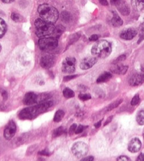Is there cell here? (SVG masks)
<instances>
[{"label":"cell","instance_id":"6da1fadb","mask_svg":"<svg viewBox=\"0 0 144 161\" xmlns=\"http://www.w3.org/2000/svg\"><path fill=\"white\" fill-rule=\"evenodd\" d=\"M38 12L41 19L53 24L57 22L59 16L58 10L47 3L40 5L38 7Z\"/></svg>","mask_w":144,"mask_h":161},{"label":"cell","instance_id":"7a4b0ae2","mask_svg":"<svg viewBox=\"0 0 144 161\" xmlns=\"http://www.w3.org/2000/svg\"><path fill=\"white\" fill-rule=\"evenodd\" d=\"M53 104L51 101H46L40 103L36 106L26 108L19 114V117L22 119H31L35 115H37L48 109Z\"/></svg>","mask_w":144,"mask_h":161},{"label":"cell","instance_id":"3957f363","mask_svg":"<svg viewBox=\"0 0 144 161\" xmlns=\"http://www.w3.org/2000/svg\"><path fill=\"white\" fill-rule=\"evenodd\" d=\"M112 52L111 43L107 40H100L95 43L91 49V53L99 58L104 59L110 56Z\"/></svg>","mask_w":144,"mask_h":161},{"label":"cell","instance_id":"277c9868","mask_svg":"<svg viewBox=\"0 0 144 161\" xmlns=\"http://www.w3.org/2000/svg\"><path fill=\"white\" fill-rule=\"evenodd\" d=\"M35 33L39 37H46L53 34L55 26L53 24L38 18L35 21Z\"/></svg>","mask_w":144,"mask_h":161},{"label":"cell","instance_id":"5b68a950","mask_svg":"<svg viewBox=\"0 0 144 161\" xmlns=\"http://www.w3.org/2000/svg\"><path fill=\"white\" fill-rule=\"evenodd\" d=\"M39 47L42 51H51L55 49L58 44V40L53 37L40 39L38 41Z\"/></svg>","mask_w":144,"mask_h":161},{"label":"cell","instance_id":"8992f818","mask_svg":"<svg viewBox=\"0 0 144 161\" xmlns=\"http://www.w3.org/2000/svg\"><path fill=\"white\" fill-rule=\"evenodd\" d=\"M72 152L77 158H80L87 154L88 152V147L84 142H77L73 145Z\"/></svg>","mask_w":144,"mask_h":161},{"label":"cell","instance_id":"52a82bcc","mask_svg":"<svg viewBox=\"0 0 144 161\" xmlns=\"http://www.w3.org/2000/svg\"><path fill=\"white\" fill-rule=\"evenodd\" d=\"M76 59L74 57H66L62 64V71L66 74H73L76 70Z\"/></svg>","mask_w":144,"mask_h":161},{"label":"cell","instance_id":"ba28073f","mask_svg":"<svg viewBox=\"0 0 144 161\" xmlns=\"http://www.w3.org/2000/svg\"><path fill=\"white\" fill-rule=\"evenodd\" d=\"M16 132V123L13 120H10L5 127L3 137L7 140H10L15 135Z\"/></svg>","mask_w":144,"mask_h":161},{"label":"cell","instance_id":"9c48e42d","mask_svg":"<svg viewBox=\"0 0 144 161\" xmlns=\"http://www.w3.org/2000/svg\"><path fill=\"white\" fill-rule=\"evenodd\" d=\"M55 63V58L53 56L47 55L42 56L40 59V64L42 67L45 69L50 68Z\"/></svg>","mask_w":144,"mask_h":161},{"label":"cell","instance_id":"30bf717a","mask_svg":"<svg viewBox=\"0 0 144 161\" xmlns=\"http://www.w3.org/2000/svg\"><path fill=\"white\" fill-rule=\"evenodd\" d=\"M118 9V11L124 16H127L130 14V9L128 3L124 0H118L114 5Z\"/></svg>","mask_w":144,"mask_h":161},{"label":"cell","instance_id":"8fae6325","mask_svg":"<svg viewBox=\"0 0 144 161\" xmlns=\"http://www.w3.org/2000/svg\"><path fill=\"white\" fill-rule=\"evenodd\" d=\"M98 62V59L93 57L84 58L80 64V67L83 70H87L92 68Z\"/></svg>","mask_w":144,"mask_h":161},{"label":"cell","instance_id":"7c38bea8","mask_svg":"<svg viewBox=\"0 0 144 161\" xmlns=\"http://www.w3.org/2000/svg\"><path fill=\"white\" fill-rule=\"evenodd\" d=\"M142 146V143L140 139L134 138L129 142L128 145V150L130 152L135 153L140 151Z\"/></svg>","mask_w":144,"mask_h":161},{"label":"cell","instance_id":"4fadbf2b","mask_svg":"<svg viewBox=\"0 0 144 161\" xmlns=\"http://www.w3.org/2000/svg\"><path fill=\"white\" fill-rule=\"evenodd\" d=\"M137 30L132 28L124 30L120 34V37L125 40H130L134 38L137 35Z\"/></svg>","mask_w":144,"mask_h":161},{"label":"cell","instance_id":"5bb4252c","mask_svg":"<svg viewBox=\"0 0 144 161\" xmlns=\"http://www.w3.org/2000/svg\"><path fill=\"white\" fill-rule=\"evenodd\" d=\"M144 83V74H135L129 80V83L132 86H139Z\"/></svg>","mask_w":144,"mask_h":161},{"label":"cell","instance_id":"9a60e30c","mask_svg":"<svg viewBox=\"0 0 144 161\" xmlns=\"http://www.w3.org/2000/svg\"><path fill=\"white\" fill-rule=\"evenodd\" d=\"M128 70V66L121 64L119 63L114 64V66L111 68V71L115 74L118 75H124Z\"/></svg>","mask_w":144,"mask_h":161},{"label":"cell","instance_id":"2e32d148","mask_svg":"<svg viewBox=\"0 0 144 161\" xmlns=\"http://www.w3.org/2000/svg\"><path fill=\"white\" fill-rule=\"evenodd\" d=\"M38 95L35 93L29 92L27 93L24 97L23 103L27 106H31L37 102Z\"/></svg>","mask_w":144,"mask_h":161},{"label":"cell","instance_id":"e0dca14e","mask_svg":"<svg viewBox=\"0 0 144 161\" xmlns=\"http://www.w3.org/2000/svg\"><path fill=\"white\" fill-rule=\"evenodd\" d=\"M111 24L114 27H120L124 24V21L122 20V18L115 11L113 12V18L111 19Z\"/></svg>","mask_w":144,"mask_h":161},{"label":"cell","instance_id":"ac0fdd59","mask_svg":"<svg viewBox=\"0 0 144 161\" xmlns=\"http://www.w3.org/2000/svg\"><path fill=\"white\" fill-rule=\"evenodd\" d=\"M133 7L137 11H141L144 9V0H131Z\"/></svg>","mask_w":144,"mask_h":161},{"label":"cell","instance_id":"d6986e66","mask_svg":"<svg viewBox=\"0 0 144 161\" xmlns=\"http://www.w3.org/2000/svg\"><path fill=\"white\" fill-rule=\"evenodd\" d=\"M65 28L62 25H58L56 27H55L53 33V37L55 39H58L62 34V33L65 32Z\"/></svg>","mask_w":144,"mask_h":161},{"label":"cell","instance_id":"ffe728a7","mask_svg":"<svg viewBox=\"0 0 144 161\" xmlns=\"http://www.w3.org/2000/svg\"><path fill=\"white\" fill-rule=\"evenodd\" d=\"M112 74L109 72H104L97 79L98 83H104L109 80L112 78Z\"/></svg>","mask_w":144,"mask_h":161},{"label":"cell","instance_id":"44dd1931","mask_svg":"<svg viewBox=\"0 0 144 161\" xmlns=\"http://www.w3.org/2000/svg\"><path fill=\"white\" fill-rule=\"evenodd\" d=\"M60 17H61V20H62V21H63L65 23L69 22L72 18L71 14L69 12H67V11H63L61 13Z\"/></svg>","mask_w":144,"mask_h":161},{"label":"cell","instance_id":"7402d4cb","mask_svg":"<svg viewBox=\"0 0 144 161\" xmlns=\"http://www.w3.org/2000/svg\"><path fill=\"white\" fill-rule=\"evenodd\" d=\"M65 112L62 110H58L55 114L54 117V122H61L63 118L64 117Z\"/></svg>","mask_w":144,"mask_h":161},{"label":"cell","instance_id":"603a6c76","mask_svg":"<svg viewBox=\"0 0 144 161\" xmlns=\"http://www.w3.org/2000/svg\"><path fill=\"white\" fill-rule=\"evenodd\" d=\"M7 29V25L5 21L0 18V38L2 37L5 34Z\"/></svg>","mask_w":144,"mask_h":161},{"label":"cell","instance_id":"cb8c5ba5","mask_svg":"<svg viewBox=\"0 0 144 161\" xmlns=\"http://www.w3.org/2000/svg\"><path fill=\"white\" fill-rule=\"evenodd\" d=\"M123 101L122 99H119V100H117L114 101V102H113L112 103H111L107 108V111H110L113 110H114V108H117V107H118Z\"/></svg>","mask_w":144,"mask_h":161},{"label":"cell","instance_id":"d4e9b609","mask_svg":"<svg viewBox=\"0 0 144 161\" xmlns=\"http://www.w3.org/2000/svg\"><path fill=\"white\" fill-rule=\"evenodd\" d=\"M136 120L138 124L140 126H143L144 124V111L141 110L139 111L136 116Z\"/></svg>","mask_w":144,"mask_h":161},{"label":"cell","instance_id":"484cf974","mask_svg":"<svg viewBox=\"0 0 144 161\" xmlns=\"http://www.w3.org/2000/svg\"><path fill=\"white\" fill-rule=\"evenodd\" d=\"M63 95L66 98H72L74 96V92L72 89L69 88H66L63 91Z\"/></svg>","mask_w":144,"mask_h":161},{"label":"cell","instance_id":"4316f807","mask_svg":"<svg viewBox=\"0 0 144 161\" xmlns=\"http://www.w3.org/2000/svg\"><path fill=\"white\" fill-rule=\"evenodd\" d=\"M65 132V129L62 126H61V127H59L58 128L56 129L53 131V137H59L61 135H62Z\"/></svg>","mask_w":144,"mask_h":161},{"label":"cell","instance_id":"83f0119b","mask_svg":"<svg viewBox=\"0 0 144 161\" xmlns=\"http://www.w3.org/2000/svg\"><path fill=\"white\" fill-rule=\"evenodd\" d=\"M144 40V22L140 26V34H139V39L138 40V44H140Z\"/></svg>","mask_w":144,"mask_h":161},{"label":"cell","instance_id":"f1b7e54d","mask_svg":"<svg viewBox=\"0 0 144 161\" xmlns=\"http://www.w3.org/2000/svg\"><path fill=\"white\" fill-rule=\"evenodd\" d=\"M80 36H81L80 33H76V34H74L72 36H71L70 37V40L69 41V44L71 45L74 42H76V41H77L78 39L80 37Z\"/></svg>","mask_w":144,"mask_h":161},{"label":"cell","instance_id":"f546056e","mask_svg":"<svg viewBox=\"0 0 144 161\" xmlns=\"http://www.w3.org/2000/svg\"><path fill=\"white\" fill-rule=\"evenodd\" d=\"M140 101V96L139 94H137L133 97V99L131 101V105L133 106H136L137 104H138L139 103Z\"/></svg>","mask_w":144,"mask_h":161},{"label":"cell","instance_id":"4dcf8cb0","mask_svg":"<svg viewBox=\"0 0 144 161\" xmlns=\"http://www.w3.org/2000/svg\"><path fill=\"white\" fill-rule=\"evenodd\" d=\"M78 97L80 100L83 101H86L91 99V96L89 93H81L78 95Z\"/></svg>","mask_w":144,"mask_h":161},{"label":"cell","instance_id":"1f68e13d","mask_svg":"<svg viewBox=\"0 0 144 161\" xmlns=\"http://www.w3.org/2000/svg\"><path fill=\"white\" fill-rule=\"evenodd\" d=\"M126 59V56L125 55H122L121 56H119L118 57H117L113 62V64H118L121 63L122 62L124 61L125 59Z\"/></svg>","mask_w":144,"mask_h":161},{"label":"cell","instance_id":"d6a6232c","mask_svg":"<svg viewBox=\"0 0 144 161\" xmlns=\"http://www.w3.org/2000/svg\"><path fill=\"white\" fill-rule=\"evenodd\" d=\"M77 127V124H76V123L73 124L70 126V129H69V135H72L73 134L75 133Z\"/></svg>","mask_w":144,"mask_h":161},{"label":"cell","instance_id":"836d02e7","mask_svg":"<svg viewBox=\"0 0 144 161\" xmlns=\"http://www.w3.org/2000/svg\"><path fill=\"white\" fill-rule=\"evenodd\" d=\"M11 18L12 20H13L15 22L19 21L20 20V16L16 13H12L11 14Z\"/></svg>","mask_w":144,"mask_h":161},{"label":"cell","instance_id":"e575fe53","mask_svg":"<svg viewBox=\"0 0 144 161\" xmlns=\"http://www.w3.org/2000/svg\"><path fill=\"white\" fill-rule=\"evenodd\" d=\"M85 127L83 126V125H79L78 126H77V129H76V132H75V134H80L85 129Z\"/></svg>","mask_w":144,"mask_h":161},{"label":"cell","instance_id":"d590c367","mask_svg":"<svg viewBox=\"0 0 144 161\" xmlns=\"http://www.w3.org/2000/svg\"><path fill=\"white\" fill-rule=\"evenodd\" d=\"M76 77H77V75H71L66 76L63 78V81H68L71 80L72 79H74Z\"/></svg>","mask_w":144,"mask_h":161},{"label":"cell","instance_id":"8d00e7d4","mask_svg":"<svg viewBox=\"0 0 144 161\" xmlns=\"http://www.w3.org/2000/svg\"><path fill=\"white\" fill-rule=\"evenodd\" d=\"M100 36L98 35V34H93L92 36H91L89 38V40L90 41H96L97 40H98V39H99Z\"/></svg>","mask_w":144,"mask_h":161},{"label":"cell","instance_id":"74e56055","mask_svg":"<svg viewBox=\"0 0 144 161\" xmlns=\"http://www.w3.org/2000/svg\"><path fill=\"white\" fill-rule=\"evenodd\" d=\"M117 160L119 161H130V159L129 158H128V157H126V156H119V157H118Z\"/></svg>","mask_w":144,"mask_h":161},{"label":"cell","instance_id":"f35d334b","mask_svg":"<svg viewBox=\"0 0 144 161\" xmlns=\"http://www.w3.org/2000/svg\"><path fill=\"white\" fill-rule=\"evenodd\" d=\"M94 160V157L92 156H89L85 158H83L81 161H92Z\"/></svg>","mask_w":144,"mask_h":161},{"label":"cell","instance_id":"ab89813d","mask_svg":"<svg viewBox=\"0 0 144 161\" xmlns=\"http://www.w3.org/2000/svg\"><path fill=\"white\" fill-rule=\"evenodd\" d=\"M1 95H2L4 100H7V99H8V93H7V92L6 91H3L1 92Z\"/></svg>","mask_w":144,"mask_h":161},{"label":"cell","instance_id":"60d3db41","mask_svg":"<svg viewBox=\"0 0 144 161\" xmlns=\"http://www.w3.org/2000/svg\"><path fill=\"white\" fill-rule=\"evenodd\" d=\"M40 155H42V156H49L50 154L48 153V152L46 150H42V151H40L38 153Z\"/></svg>","mask_w":144,"mask_h":161},{"label":"cell","instance_id":"b9f144b4","mask_svg":"<svg viewBox=\"0 0 144 161\" xmlns=\"http://www.w3.org/2000/svg\"><path fill=\"white\" fill-rule=\"evenodd\" d=\"M100 3L103 6H108L109 2L107 0H99Z\"/></svg>","mask_w":144,"mask_h":161},{"label":"cell","instance_id":"7bdbcfd3","mask_svg":"<svg viewBox=\"0 0 144 161\" xmlns=\"http://www.w3.org/2000/svg\"><path fill=\"white\" fill-rule=\"evenodd\" d=\"M113 118V116H110V117L107 119V120H106V122L104 123V126H106V125L109 124V123H110L112 121Z\"/></svg>","mask_w":144,"mask_h":161},{"label":"cell","instance_id":"ee69618b","mask_svg":"<svg viewBox=\"0 0 144 161\" xmlns=\"http://www.w3.org/2000/svg\"><path fill=\"white\" fill-rule=\"evenodd\" d=\"M137 161H144V153H141L139 155L137 159Z\"/></svg>","mask_w":144,"mask_h":161},{"label":"cell","instance_id":"f6af8a7d","mask_svg":"<svg viewBox=\"0 0 144 161\" xmlns=\"http://www.w3.org/2000/svg\"><path fill=\"white\" fill-rule=\"evenodd\" d=\"M102 120H100V121H99V122H98L97 123H96L95 124H94V126H95V127H96V128H99L100 127V126H101V124H102Z\"/></svg>","mask_w":144,"mask_h":161},{"label":"cell","instance_id":"bcb514c9","mask_svg":"<svg viewBox=\"0 0 144 161\" xmlns=\"http://www.w3.org/2000/svg\"><path fill=\"white\" fill-rule=\"evenodd\" d=\"M5 3H10L12 2L14 0H1Z\"/></svg>","mask_w":144,"mask_h":161},{"label":"cell","instance_id":"7dc6e473","mask_svg":"<svg viewBox=\"0 0 144 161\" xmlns=\"http://www.w3.org/2000/svg\"><path fill=\"white\" fill-rule=\"evenodd\" d=\"M117 1H118V0H110L111 3L112 5H114L115 3H116V2H117Z\"/></svg>","mask_w":144,"mask_h":161},{"label":"cell","instance_id":"c3c4849f","mask_svg":"<svg viewBox=\"0 0 144 161\" xmlns=\"http://www.w3.org/2000/svg\"><path fill=\"white\" fill-rule=\"evenodd\" d=\"M141 70H142V71H143L144 72V66H143V67H142V68H141Z\"/></svg>","mask_w":144,"mask_h":161},{"label":"cell","instance_id":"681fc988","mask_svg":"<svg viewBox=\"0 0 144 161\" xmlns=\"http://www.w3.org/2000/svg\"><path fill=\"white\" fill-rule=\"evenodd\" d=\"M1 49H2V47H1V44H0V52L1 51Z\"/></svg>","mask_w":144,"mask_h":161}]
</instances>
